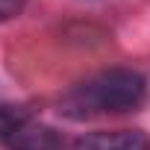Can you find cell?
I'll return each instance as SVG.
<instances>
[{
    "label": "cell",
    "instance_id": "obj_1",
    "mask_svg": "<svg viewBox=\"0 0 150 150\" xmlns=\"http://www.w3.org/2000/svg\"><path fill=\"white\" fill-rule=\"evenodd\" d=\"M147 94V83L141 74L129 68L100 71L94 77L83 80L62 97V112L71 118H91L106 112H127L135 109Z\"/></svg>",
    "mask_w": 150,
    "mask_h": 150
},
{
    "label": "cell",
    "instance_id": "obj_2",
    "mask_svg": "<svg viewBox=\"0 0 150 150\" xmlns=\"http://www.w3.org/2000/svg\"><path fill=\"white\" fill-rule=\"evenodd\" d=\"M74 150H150V138L141 129H112L83 135Z\"/></svg>",
    "mask_w": 150,
    "mask_h": 150
},
{
    "label": "cell",
    "instance_id": "obj_3",
    "mask_svg": "<svg viewBox=\"0 0 150 150\" xmlns=\"http://www.w3.org/2000/svg\"><path fill=\"white\" fill-rule=\"evenodd\" d=\"M30 124V115L21 106H0V141L12 144V138Z\"/></svg>",
    "mask_w": 150,
    "mask_h": 150
},
{
    "label": "cell",
    "instance_id": "obj_4",
    "mask_svg": "<svg viewBox=\"0 0 150 150\" xmlns=\"http://www.w3.org/2000/svg\"><path fill=\"white\" fill-rule=\"evenodd\" d=\"M27 0H0V18H12L24 9Z\"/></svg>",
    "mask_w": 150,
    "mask_h": 150
}]
</instances>
